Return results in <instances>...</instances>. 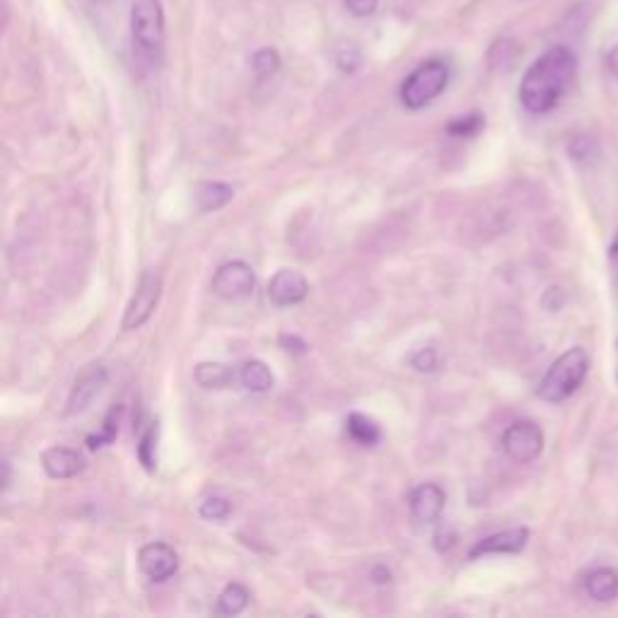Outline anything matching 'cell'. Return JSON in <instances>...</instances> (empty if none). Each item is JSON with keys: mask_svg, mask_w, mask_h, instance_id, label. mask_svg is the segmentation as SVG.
Instances as JSON below:
<instances>
[{"mask_svg": "<svg viewBox=\"0 0 618 618\" xmlns=\"http://www.w3.org/2000/svg\"><path fill=\"white\" fill-rule=\"evenodd\" d=\"M577 71V58L568 46H551L524 73L520 102L529 114H548L556 109Z\"/></svg>", "mask_w": 618, "mask_h": 618, "instance_id": "cell-1", "label": "cell"}, {"mask_svg": "<svg viewBox=\"0 0 618 618\" xmlns=\"http://www.w3.org/2000/svg\"><path fill=\"white\" fill-rule=\"evenodd\" d=\"M587 372H590V355L585 348H570L548 367L544 380L536 389V396L548 404H561L582 387Z\"/></svg>", "mask_w": 618, "mask_h": 618, "instance_id": "cell-2", "label": "cell"}, {"mask_svg": "<svg viewBox=\"0 0 618 618\" xmlns=\"http://www.w3.org/2000/svg\"><path fill=\"white\" fill-rule=\"evenodd\" d=\"M131 34L138 54L148 61L160 58L165 46V10L160 0H133Z\"/></svg>", "mask_w": 618, "mask_h": 618, "instance_id": "cell-3", "label": "cell"}, {"mask_svg": "<svg viewBox=\"0 0 618 618\" xmlns=\"http://www.w3.org/2000/svg\"><path fill=\"white\" fill-rule=\"evenodd\" d=\"M450 83V68L445 61H425L401 85V104L406 109H423L445 92Z\"/></svg>", "mask_w": 618, "mask_h": 618, "instance_id": "cell-4", "label": "cell"}, {"mask_svg": "<svg viewBox=\"0 0 618 618\" xmlns=\"http://www.w3.org/2000/svg\"><path fill=\"white\" fill-rule=\"evenodd\" d=\"M162 295V276L160 271L155 268H148L143 271L141 281L136 285V293H133L131 300H128L126 312H124V322H121V329L124 331H136L153 317L157 302H160Z\"/></svg>", "mask_w": 618, "mask_h": 618, "instance_id": "cell-5", "label": "cell"}, {"mask_svg": "<svg viewBox=\"0 0 618 618\" xmlns=\"http://www.w3.org/2000/svg\"><path fill=\"white\" fill-rule=\"evenodd\" d=\"M503 450L512 462L532 464L544 452V433L534 421H517L503 433Z\"/></svg>", "mask_w": 618, "mask_h": 618, "instance_id": "cell-6", "label": "cell"}, {"mask_svg": "<svg viewBox=\"0 0 618 618\" xmlns=\"http://www.w3.org/2000/svg\"><path fill=\"white\" fill-rule=\"evenodd\" d=\"M254 285L256 278L252 266L244 261H227L215 271L211 288L223 300H242V297L254 293Z\"/></svg>", "mask_w": 618, "mask_h": 618, "instance_id": "cell-7", "label": "cell"}, {"mask_svg": "<svg viewBox=\"0 0 618 618\" xmlns=\"http://www.w3.org/2000/svg\"><path fill=\"white\" fill-rule=\"evenodd\" d=\"M138 563H141L143 575L153 582H165L177 573L179 558L174 553V548L162 541H153V544L143 546L138 553Z\"/></svg>", "mask_w": 618, "mask_h": 618, "instance_id": "cell-8", "label": "cell"}, {"mask_svg": "<svg viewBox=\"0 0 618 618\" xmlns=\"http://www.w3.org/2000/svg\"><path fill=\"white\" fill-rule=\"evenodd\" d=\"M309 293V283L305 281L300 271L293 268H283L268 283V300L276 307H293L300 305Z\"/></svg>", "mask_w": 618, "mask_h": 618, "instance_id": "cell-9", "label": "cell"}, {"mask_svg": "<svg viewBox=\"0 0 618 618\" xmlns=\"http://www.w3.org/2000/svg\"><path fill=\"white\" fill-rule=\"evenodd\" d=\"M104 384H107V370L102 365H87L75 380L71 396H68V416L83 413L92 404V399L102 392Z\"/></svg>", "mask_w": 618, "mask_h": 618, "instance_id": "cell-10", "label": "cell"}, {"mask_svg": "<svg viewBox=\"0 0 618 618\" xmlns=\"http://www.w3.org/2000/svg\"><path fill=\"white\" fill-rule=\"evenodd\" d=\"M447 495L435 483H423L411 493V515L413 520L421 524H433L440 520L442 510H445Z\"/></svg>", "mask_w": 618, "mask_h": 618, "instance_id": "cell-11", "label": "cell"}, {"mask_svg": "<svg viewBox=\"0 0 618 618\" xmlns=\"http://www.w3.org/2000/svg\"><path fill=\"white\" fill-rule=\"evenodd\" d=\"M529 541V529L527 527H512L505 532L491 534L486 539H481L478 544L469 551V558H481L491 556V553H520Z\"/></svg>", "mask_w": 618, "mask_h": 618, "instance_id": "cell-12", "label": "cell"}, {"mask_svg": "<svg viewBox=\"0 0 618 618\" xmlns=\"http://www.w3.org/2000/svg\"><path fill=\"white\" fill-rule=\"evenodd\" d=\"M42 466L51 478L61 481V478L78 476L85 469V459L83 454L71 450V447H51V450L44 452Z\"/></svg>", "mask_w": 618, "mask_h": 618, "instance_id": "cell-13", "label": "cell"}, {"mask_svg": "<svg viewBox=\"0 0 618 618\" xmlns=\"http://www.w3.org/2000/svg\"><path fill=\"white\" fill-rule=\"evenodd\" d=\"M237 382L242 384L247 392L254 394H268L276 387V377L268 370L264 360H247V363L237 370Z\"/></svg>", "mask_w": 618, "mask_h": 618, "instance_id": "cell-14", "label": "cell"}, {"mask_svg": "<svg viewBox=\"0 0 618 618\" xmlns=\"http://www.w3.org/2000/svg\"><path fill=\"white\" fill-rule=\"evenodd\" d=\"M585 590L594 602L606 604L618 597V573L614 568H597L585 577Z\"/></svg>", "mask_w": 618, "mask_h": 618, "instance_id": "cell-15", "label": "cell"}, {"mask_svg": "<svg viewBox=\"0 0 618 618\" xmlns=\"http://www.w3.org/2000/svg\"><path fill=\"white\" fill-rule=\"evenodd\" d=\"M232 196H235V189H232L230 184L223 182L201 184L196 191V208L201 213H213L218 211V208H223L225 203H230Z\"/></svg>", "mask_w": 618, "mask_h": 618, "instance_id": "cell-16", "label": "cell"}, {"mask_svg": "<svg viewBox=\"0 0 618 618\" xmlns=\"http://www.w3.org/2000/svg\"><path fill=\"white\" fill-rule=\"evenodd\" d=\"M196 382L203 389H227L237 380V372L223 363H201L194 372Z\"/></svg>", "mask_w": 618, "mask_h": 618, "instance_id": "cell-17", "label": "cell"}, {"mask_svg": "<svg viewBox=\"0 0 618 618\" xmlns=\"http://www.w3.org/2000/svg\"><path fill=\"white\" fill-rule=\"evenodd\" d=\"M346 428H348V435H351L353 440L363 447L377 445L382 437L380 425L372 421L370 416H365V413H351L346 421Z\"/></svg>", "mask_w": 618, "mask_h": 618, "instance_id": "cell-18", "label": "cell"}, {"mask_svg": "<svg viewBox=\"0 0 618 618\" xmlns=\"http://www.w3.org/2000/svg\"><path fill=\"white\" fill-rule=\"evenodd\" d=\"M249 606V592L244 590L242 585H237V582H232V585H227L223 594L218 597V611L223 616H237L242 614L244 609Z\"/></svg>", "mask_w": 618, "mask_h": 618, "instance_id": "cell-19", "label": "cell"}, {"mask_svg": "<svg viewBox=\"0 0 618 618\" xmlns=\"http://www.w3.org/2000/svg\"><path fill=\"white\" fill-rule=\"evenodd\" d=\"M119 418H121V406H114L112 411L107 413V418H104L102 430L87 437V447H90V450H99V447L109 445V442L116 437V433H119Z\"/></svg>", "mask_w": 618, "mask_h": 618, "instance_id": "cell-20", "label": "cell"}, {"mask_svg": "<svg viewBox=\"0 0 618 618\" xmlns=\"http://www.w3.org/2000/svg\"><path fill=\"white\" fill-rule=\"evenodd\" d=\"M252 68L256 73V78H271V75L278 73V68H281V56H278L276 49H259L252 58Z\"/></svg>", "mask_w": 618, "mask_h": 618, "instance_id": "cell-21", "label": "cell"}, {"mask_svg": "<svg viewBox=\"0 0 618 618\" xmlns=\"http://www.w3.org/2000/svg\"><path fill=\"white\" fill-rule=\"evenodd\" d=\"M138 459L148 471H155L157 466V423L150 425L141 437V445H138Z\"/></svg>", "mask_w": 618, "mask_h": 618, "instance_id": "cell-22", "label": "cell"}, {"mask_svg": "<svg viewBox=\"0 0 618 618\" xmlns=\"http://www.w3.org/2000/svg\"><path fill=\"white\" fill-rule=\"evenodd\" d=\"M483 128V116L481 114H466L459 116V119L450 121L447 126V133L454 138H474L478 131Z\"/></svg>", "mask_w": 618, "mask_h": 618, "instance_id": "cell-23", "label": "cell"}, {"mask_svg": "<svg viewBox=\"0 0 618 618\" xmlns=\"http://www.w3.org/2000/svg\"><path fill=\"white\" fill-rule=\"evenodd\" d=\"M232 507L230 503H227L225 498H218V495H213V498H206L201 503V507H198V515L203 517V520L208 522H223L230 517Z\"/></svg>", "mask_w": 618, "mask_h": 618, "instance_id": "cell-24", "label": "cell"}, {"mask_svg": "<svg viewBox=\"0 0 618 618\" xmlns=\"http://www.w3.org/2000/svg\"><path fill=\"white\" fill-rule=\"evenodd\" d=\"M360 63H363V56H360V51L355 49V46H346V49L336 51V66L341 68L343 73H355L360 68Z\"/></svg>", "mask_w": 618, "mask_h": 618, "instance_id": "cell-25", "label": "cell"}, {"mask_svg": "<svg viewBox=\"0 0 618 618\" xmlns=\"http://www.w3.org/2000/svg\"><path fill=\"white\" fill-rule=\"evenodd\" d=\"M377 5H380V0H343V8H346L353 17L375 15Z\"/></svg>", "mask_w": 618, "mask_h": 618, "instance_id": "cell-26", "label": "cell"}, {"mask_svg": "<svg viewBox=\"0 0 618 618\" xmlns=\"http://www.w3.org/2000/svg\"><path fill=\"white\" fill-rule=\"evenodd\" d=\"M411 365L416 367L418 372H433L437 367V353L435 348H421L416 355L411 358Z\"/></svg>", "mask_w": 618, "mask_h": 618, "instance_id": "cell-27", "label": "cell"}, {"mask_svg": "<svg viewBox=\"0 0 618 618\" xmlns=\"http://www.w3.org/2000/svg\"><path fill=\"white\" fill-rule=\"evenodd\" d=\"M454 546V534L450 532V529H440V532L435 534V548L437 551H450V548Z\"/></svg>", "mask_w": 618, "mask_h": 618, "instance_id": "cell-28", "label": "cell"}, {"mask_svg": "<svg viewBox=\"0 0 618 618\" xmlns=\"http://www.w3.org/2000/svg\"><path fill=\"white\" fill-rule=\"evenodd\" d=\"M281 343H283V346H288L285 351H293V353H305L307 351V343L297 336L285 334V336H281Z\"/></svg>", "mask_w": 618, "mask_h": 618, "instance_id": "cell-29", "label": "cell"}, {"mask_svg": "<svg viewBox=\"0 0 618 618\" xmlns=\"http://www.w3.org/2000/svg\"><path fill=\"white\" fill-rule=\"evenodd\" d=\"M606 68L618 78V44L606 54Z\"/></svg>", "mask_w": 618, "mask_h": 618, "instance_id": "cell-30", "label": "cell"}, {"mask_svg": "<svg viewBox=\"0 0 618 618\" xmlns=\"http://www.w3.org/2000/svg\"><path fill=\"white\" fill-rule=\"evenodd\" d=\"M389 577H392V573H389V570L384 568V565H377V568L372 570V580L380 582V585H384V582H389Z\"/></svg>", "mask_w": 618, "mask_h": 618, "instance_id": "cell-31", "label": "cell"}, {"mask_svg": "<svg viewBox=\"0 0 618 618\" xmlns=\"http://www.w3.org/2000/svg\"><path fill=\"white\" fill-rule=\"evenodd\" d=\"M609 256H611V261H614V264L618 266V232H616L614 242H611V247H609Z\"/></svg>", "mask_w": 618, "mask_h": 618, "instance_id": "cell-32", "label": "cell"}]
</instances>
